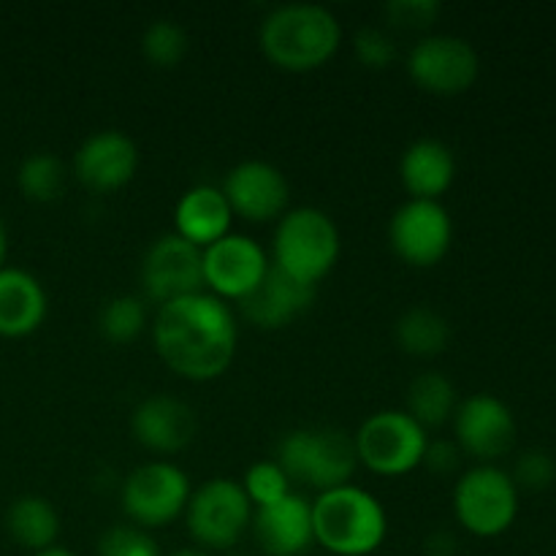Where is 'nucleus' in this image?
Returning <instances> with one entry per match:
<instances>
[{"instance_id": "3", "label": "nucleus", "mask_w": 556, "mask_h": 556, "mask_svg": "<svg viewBox=\"0 0 556 556\" xmlns=\"http://www.w3.org/2000/svg\"><path fill=\"white\" fill-rule=\"evenodd\" d=\"M315 543L337 556H369L389 535V516L367 489L348 486L320 492L313 503Z\"/></svg>"}, {"instance_id": "30", "label": "nucleus", "mask_w": 556, "mask_h": 556, "mask_svg": "<svg viewBox=\"0 0 556 556\" xmlns=\"http://www.w3.org/2000/svg\"><path fill=\"white\" fill-rule=\"evenodd\" d=\"M353 54L364 68H389L400 58V47H396L394 36L386 27L367 25L353 36Z\"/></svg>"}, {"instance_id": "38", "label": "nucleus", "mask_w": 556, "mask_h": 556, "mask_svg": "<svg viewBox=\"0 0 556 556\" xmlns=\"http://www.w3.org/2000/svg\"><path fill=\"white\" fill-rule=\"evenodd\" d=\"M172 556H210L204 552V548H179V552H174Z\"/></svg>"}, {"instance_id": "36", "label": "nucleus", "mask_w": 556, "mask_h": 556, "mask_svg": "<svg viewBox=\"0 0 556 556\" xmlns=\"http://www.w3.org/2000/svg\"><path fill=\"white\" fill-rule=\"evenodd\" d=\"M5 253H9V231H5V223L0 217V269L5 266Z\"/></svg>"}, {"instance_id": "37", "label": "nucleus", "mask_w": 556, "mask_h": 556, "mask_svg": "<svg viewBox=\"0 0 556 556\" xmlns=\"http://www.w3.org/2000/svg\"><path fill=\"white\" fill-rule=\"evenodd\" d=\"M33 556H76V554H71L68 548L52 546V548H47V552H38V554H33Z\"/></svg>"}, {"instance_id": "15", "label": "nucleus", "mask_w": 556, "mask_h": 556, "mask_svg": "<svg viewBox=\"0 0 556 556\" xmlns=\"http://www.w3.org/2000/svg\"><path fill=\"white\" fill-rule=\"evenodd\" d=\"M220 190L233 215L250 223L277 220L288 212V199H291L286 174L266 161L237 163L226 174Z\"/></svg>"}, {"instance_id": "35", "label": "nucleus", "mask_w": 556, "mask_h": 556, "mask_svg": "<svg viewBox=\"0 0 556 556\" xmlns=\"http://www.w3.org/2000/svg\"><path fill=\"white\" fill-rule=\"evenodd\" d=\"M456 541L448 532H434L427 538V554L429 556H454Z\"/></svg>"}, {"instance_id": "20", "label": "nucleus", "mask_w": 556, "mask_h": 556, "mask_svg": "<svg viewBox=\"0 0 556 556\" xmlns=\"http://www.w3.org/2000/svg\"><path fill=\"white\" fill-rule=\"evenodd\" d=\"M231 206L215 185H193L179 195L177 206H174V226H177L174 233L201 250L231 233Z\"/></svg>"}, {"instance_id": "31", "label": "nucleus", "mask_w": 556, "mask_h": 556, "mask_svg": "<svg viewBox=\"0 0 556 556\" xmlns=\"http://www.w3.org/2000/svg\"><path fill=\"white\" fill-rule=\"evenodd\" d=\"M98 556H161V548L141 527L117 525L98 538Z\"/></svg>"}, {"instance_id": "21", "label": "nucleus", "mask_w": 556, "mask_h": 556, "mask_svg": "<svg viewBox=\"0 0 556 556\" xmlns=\"http://www.w3.org/2000/svg\"><path fill=\"white\" fill-rule=\"evenodd\" d=\"M49 309V299L38 277L30 271L3 266L0 269V337L33 334L43 324Z\"/></svg>"}, {"instance_id": "19", "label": "nucleus", "mask_w": 556, "mask_h": 556, "mask_svg": "<svg viewBox=\"0 0 556 556\" xmlns=\"http://www.w3.org/2000/svg\"><path fill=\"white\" fill-rule=\"evenodd\" d=\"M313 299L315 288L302 286L282 275L277 266H269L261 286L239 302V309L258 329H282V326L293 324L299 315L307 313Z\"/></svg>"}, {"instance_id": "16", "label": "nucleus", "mask_w": 556, "mask_h": 556, "mask_svg": "<svg viewBox=\"0 0 556 556\" xmlns=\"http://www.w3.org/2000/svg\"><path fill=\"white\" fill-rule=\"evenodd\" d=\"M139 168V147L123 130H96L74 152V177L92 193L128 185Z\"/></svg>"}, {"instance_id": "7", "label": "nucleus", "mask_w": 556, "mask_h": 556, "mask_svg": "<svg viewBox=\"0 0 556 556\" xmlns=\"http://www.w3.org/2000/svg\"><path fill=\"white\" fill-rule=\"evenodd\" d=\"M429 434L405 410L372 413L353 434L358 465L375 476L396 478L421 467Z\"/></svg>"}, {"instance_id": "8", "label": "nucleus", "mask_w": 556, "mask_h": 556, "mask_svg": "<svg viewBox=\"0 0 556 556\" xmlns=\"http://www.w3.org/2000/svg\"><path fill=\"white\" fill-rule=\"evenodd\" d=\"M250 521H253V505L242 483H233L231 478H212L201 483L190 494L188 508H185L190 538L204 552H226L237 546Z\"/></svg>"}, {"instance_id": "2", "label": "nucleus", "mask_w": 556, "mask_h": 556, "mask_svg": "<svg viewBox=\"0 0 556 556\" xmlns=\"http://www.w3.org/2000/svg\"><path fill=\"white\" fill-rule=\"evenodd\" d=\"M258 41L269 63L304 74L334 58L342 43V25L326 5L282 3L261 20Z\"/></svg>"}, {"instance_id": "22", "label": "nucleus", "mask_w": 556, "mask_h": 556, "mask_svg": "<svg viewBox=\"0 0 556 556\" xmlns=\"http://www.w3.org/2000/svg\"><path fill=\"white\" fill-rule=\"evenodd\" d=\"M400 179L410 199L438 201L456 179V157L445 141L418 139L402 152Z\"/></svg>"}, {"instance_id": "12", "label": "nucleus", "mask_w": 556, "mask_h": 556, "mask_svg": "<svg viewBox=\"0 0 556 556\" xmlns=\"http://www.w3.org/2000/svg\"><path fill=\"white\" fill-rule=\"evenodd\" d=\"M451 421H454V443L459 445L462 454L472 456L481 465H492L500 456L510 454L519 434V424L508 402L486 391L462 400Z\"/></svg>"}, {"instance_id": "9", "label": "nucleus", "mask_w": 556, "mask_h": 556, "mask_svg": "<svg viewBox=\"0 0 556 556\" xmlns=\"http://www.w3.org/2000/svg\"><path fill=\"white\" fill-rule=\"evenodd\" d=\"M190 478L166 459L144 462L123 483V510L141 530H157L185 516Z\"/></svg>"}, {"instance_id": "29", "label": "nucleus", "mask_w": 556, "mask_h": 556, "mask_svg": "<svg viewBox=\"0 0 556 556\" xmlns=\"http://www.w3.org/2000/svg\"><path fill=\"white\" fill-rule=\"evenodd\" d=\"M244 494H248L250 505L255 508H266V505L280 503L282 497L291 494V478L286 476L280 465L275 459L255 462L253 467H248L242 481Z\"/></svg>"}, {"instance_id": "33", "label": "nucleus", "mask_w": 556, "mask_h": 556, "mask_svg": "<svg viewBox=\"0 0 556 556\" xmlns=\"http://www.w3.org/2000/svg\"><path fill=\"white\" fill-rule=\"evenodd\" d=\"M391 27L400 30H427L438 22L440 0H391L383 9Z\"/></svg>"}, {"instance_id": "1", "label": "nucleus", "mask_w": 556, "mask_h": 556, "mask_svg": "<svg viewBox=\"0 0 556 556\" xmlns=\"http://www.w3.org/2000/svg\"><path fill=\"white\" fill-rule=\"evenodd\" d=\"M152 342L172 372L188 380H212L231 367L239 326L223 299L199 291L157 307Z\"/></svg>"}, {"instance_id": "28", "label": "nucleus", "mask_w": 556, "mask_h": 556, "mask_svg": "<svg viewBox=\"0 0 556 556\" xmlns=\"http://www.w3.org/2000/svg\"><path fill=\"white\" fill-rule=\"evenodd\" d=\"M188 49V30L174 20L150 22L144 36H141V54H144L155 68H174V65L182 63Z\"/></svg>"}, {"instance_id": "23", "label": "nucleus", "mask_w": 556, "mask_h": 556, "mask_svg": "<svg viewBox=\"0 0 556 556\" xmlns=\"http://www.w3.org/2000/svg\"><path fill=\"white\" fill-rule=\"evenodd\" d=\"M5 530L22 548H30L33 554L47 552L60 535V516L49 500L22 494L5 510Z\"/></svg>"}, {"instance_id": "24", "label": "nucleus", "mask_w": 556, "mask_h": 556, "mask_svg": "<svg viewBox=\"0 0 556 556\" xmlns=\"http://www.w3.org/2000/svg\"><path fill=\"white\" fill-rule=\"evenodd\" d=\"M456 389L445 375L421 372L407 389V416L421 429H440L454 418Z\"/></svg>"}, {"instance_id": "17", "label": "nucleus", "mask_w": 556, "mask_h": 556, "mask_svg": "<svg viewBox=\"0 0 556 556\" xmlns=\"http://www.w3.org/2000/svg\"><path fill=\"white\" fill-rule=\"evenodd\" d=\"M130 432L152 454H179L193 443L199 421L188 402L168 394L141 400L130 413Z\"/></svg>"}, {"instance_id": "6", "label": "nucleus", "mask_w": 556, "mask_h": 556, "mask_svg": "<svg viewBox=\"0 0 556 556\" xmlns=\"http://www.w3.org/2000/svg\"><path fill=\"white\" fill-rule=\"evenodd\" d=\"M456 521L476 538H500L519 516V489L497 465H478L462 472L454 486Z\"/></svg>"}, {"instance_id": "18", "label": "nucleus", "mask_w": 556, "mask_h": 556, "mask_svg": "<svg viewBox=\"0 0 556 556\" xmlns=\"http://www.w3.org/2000/svg\"><path fill=\"white\" fill-rule=\"evenodd\" d=\"M250 527L266 556H302L315 543L313 503L291 492L280 503L255 508Z\"/></svg>"}, {"instance_id": "13", "label": "nucleus", "mask_w": 556, "mask_h": 556, "mask_svg": "<svg viewBox=\"0 0 556 556\" xmlns=\"http://www.w3.org/2000/svg\"><path fill=\"white\" fill-rule=\"evenodd\" d=\"M201 264H204V288H210L212 296L223 302L226 299L242 302L261 286L271 261L253 237L231 231L201 250Z\"/></svg>"}, {"instance_id": "4", "label": "nucleus", "mask_w": 556, "mask_h": 556, "mask_svg": "<svg viewBox=\"0 0 556 556\" xmlns=\"http://www.w3.org/2000/svg\"><path fill=\"white\" fill-rule=\"evenodd\" d=\"M342 239L337 223L318 206L288 210L271 239V266L302 286L315 288L340 261Z\"/></svg>"}, {"instance_id": "27", "label": "nucleus", "mask_w": 556, "mask_h": 556, "mask_svg": "<svg viewBox=\"0 0 556 556\" xmlns=\"http://www.w3.org/2000/svg\"><path fill=\"white\" fill-rule=\"evenodd\" d=\"M147 318H150V309H147L144 299L119 293V296H112L101 307L98 329L114 345H128L147 329Z\"/></svg>"}, {"instance_id": "14", "label": "nucleus", "mask_w": 556, "mask_h": 556, "mask_svg": "<svg viewBox=\"0 0 556 556\" xmlns=\"http://www.w3.org/2000/svg\"><path fill=\"white\" fill-rule=\"evenodd\" d=\"M141 286H144L147 299L157 307L204 291L201 248L174 231L157 237L141 258Z\"/></svg>"}, {"instance_id": "26", "label": "nucleus", "mask_w": 556, "mask_h": 556, "mask_svg": "<svg viewBox=\"0 0 556 556\" xmlns=\"http://www.w3.org/2000/svg\"><path fill=\"white\" fill-rule=\"evenodd\" d=\"M65 179V163L52 152H33L16 168V188L27 201L36 204H52L63 195Z\"/></svg>"}, {"instance_id": "5", "label": "nucleus", "mask_w": 556, "mask_h": 556, "mask_svg": "<svg viewBox=\"0 0 556 556\" xmlns=\"http://www.w3.org/2000/svg\"><path fill=\"white\" fill-rule=\"evenodd\" d=\"M277 465L291 483L331 492L348 486L358 467L356 445L337 427H302L288 432L277 445Z\"/></svg>"}, {"instance_id": "11", "label": "nucleus", "mask_w": 556, "mask_h": 556, "mask_svg": "<svg viewBox=\"0 0 556 556\" xmlns=\"http://www.w3.org/2000/svg\"><path fill=\"white\" fill-rule=\"evenodd\" d=\"M389 242L396 258L427 269L440 264L454 244V220L440 201L407 199L391 215Z\"/></svg>"}, {"instance_id": "10", "label": "nucleus", "mask_w": 556, "mask_h": 556, "mask_svg": "<svg viewBox=\"0 0 556 556\" xmlns=\"http://www.w3.org/2000/svg\"><path fill=\"white\" fill-rule=\"evenodd\" d=\"M407 74L421 90L434 96H459L476 85L481 58L462 36H424L407 54Z\"/></svg>"}, {"instance_id": "34", "label": "nucleus", "mask_w": 556, "mask_h": 556, "mask_svg": "<svg viewBox=\"0 0 556 556\" xmlns=\"http://www.w3.org/2000/svg\"><path fill=\"white\" fill-rule=\"evenodd\" d=\"M459 459H462L459 445L440 438V440H429L421 465L427 467L429 472H434V476H448V472H454L456 467H459Z\"/></svg>"}, {"instance_id": "25", "label": "nucleus", "mask_w": 556, "mask_h": 556, "mask_svg": "<svg viewBox=\"0 0 556 556\" xmlns=\"http://www.w3.org/2000/svg\"><path fill=\"white\" fill-rule=\"evenodd\" d=\"M396 342L405 353L418 358H432L448 348L451 342V324L445 320V315H440L432 307H418L405 309L396 320Z\"/></svg>"}, {"instance_id": "32", "label": "nucleus", "mask_w": 556, "mask_h": 556, "mask_svg": "<svg viewBox=\"0 0 556 556\" xmlns=\"http://www.w3.org/2000/svg\"><path fill=\"white\" fill-rule=\"evenodd\" d=\"M516 489H527V492H546L548 486H554L556 481V462L548 451L543 448H530L516 459L514 472Z\"/></svg>"}]
</instances>
